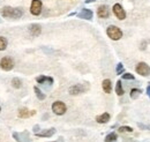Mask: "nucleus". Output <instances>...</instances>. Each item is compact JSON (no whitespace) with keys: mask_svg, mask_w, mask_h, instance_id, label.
Returning a JSON list of instances; mask_svg holds the SVG:
<instances>
[{"mask_svg":"<svg viewBox=\"0 0 150 142\" xmlns=\"http://www.w3.org/2000/svg\"><path fill=\"white\" fill-rule=\"evenodd\" d=\"M1 15L4 18H20L23 15V9L21 8H13L9 6H6L1 9Z\"/></svg>","mask_w":150,"mask_h":142,"instance_id":"1","label":"nucleus"},{"mask_svg":"<svg viewBox=\"0 0 150 142\" xmlns=\"http://www.w3.org/2000/svg\"><path fill=\"white\" fill-rule=\"evenodd\" d=\"M106 34L113 40H119L122 37V31L118 27H115V26H110L106 29Z\"/></svg>","mask_w":150,"mask_h":142,"instance_id":"2","label":"nucleus"},{"mask_svg":"<svg viewBox=\"0 0 150 142\" xmlns=\"http://www.w3.org/2000/svg\"><path fill=\"white\" fill-rule=\"evenodd\" d=\"M52 111L58 114V116H62L65 114V112L67 111V107H66V104L61 101H57L52 104Z\"/></svg>","mask_w":150,"mask_h":142,"instance_id":"3","label":"nucleus"},{"mask_svg":"<svg viewBox=\"0 0 150 142\" xmlns=\"http://www.w3.org/2000/svg\"><path fill=\"white\" fill-rule=\"evenodd\" d=\"M14 67V62L12 60V58L9 57H5L0 60V68L4 71H11Z\"/></svg>","mask_w":150,"mask_h":142,"instance_id":"4","label":"nucleus"},{"mask_svg":"<svg viewBox=\"0 0 150 142\" xmlns=\"http://www.w3.org/2000/svg\"><path fill=\"white\" fill-rule=\"evenodd\" d=\"M113 13L119 20H125L126 18V12H125V9L122 8V6L120 4H115L113 6Z\"/></svg>","mask_w":150,"mask_h":142,"instance_id":"5","label":"nucleus"},{"mask_svg":"<svg viewBox=\"0 0 150 142\" xmlns=\"http://www.w3.org/2000/svg\"><path fill=\"white\" fill-rule=\"evenodd\" d=\"M13 138L18 142H33L31 139L29 138V133L28 132H23V133L13 132Z\"/></svg>","mask_w":150,"mask_h":142,"instance_id":"6","label":"nucleus"},{"mask_svg":"<svg viewBox=\"0 0 150 142\" xmlns=\"http://www.w3.org/2000/svg\"><path fill=\"white\" fill-rule=\"evenodd\" d=\"M136 73L142 75V76H148V75H150V67L146 62H140L136 66Z\"/></svg>","mask_w":150,"mask_h":142,"instance_id":"7","label":"nucleus"},{"mask_svg":"<svg viewBox=\"0 0 150 142\" xmlns=\"http://www.w3.org/2000/svg\"><path fill=\"white\" fill-rule=\"evenodd\" d=\"M30 12L33 15H39L42 12V1L40 0H33L30 6Z\"/></svg>","mask_w":150,"mask_h":142,"instance_id":"8","label":"nucleus"},{"mask_svg":"<svg viewBox=\"0 0 150 142\" xmlns=\"http://www.w3.org/2000/svg\"><path fill=\"white\" fill-rule=\"evenodd\" d=\"M97 14L100 18H108L110 16V9L106 5H102L98 7V11H97Z\"/></svg>","mask_w":150,"mask_h":142,"instance_id":"9","label":"nucleus"},{"mask_svg":"<svg viewBox=\"0 0 150 142\" xmlns=\"http://www.w3.org/2000/svg\"><path fill=\"white\" fill-rule=\"evenodd\" d=\"M84 90H86V88L82 84H74L69 88L68 91H69L71 95H79V94H82Z\"/></svg>","mask_w":150,"mask_h":142,"instance_id":"10","label":"nucleus"},{"mask_svg":"<svg viewBox=\"0 0 150 142\" xmlns=\"http://www.w3.org/2000/svg\"><path fill=\"white\" fill-rule=\"evenodd\" d=\"M93 12L90 11V9H87V8H84V9H82L79 14H77V16L80 18H83V20H91L93 18Z\"/></svg>","mask_w":150,"mask_h":142,"instance_id":"11","label":"nucleus"},{"mask_svg":"<svg viewBox=\"0 0 150 142\" xmlns=\"http://www.w3.org/2000/svg\"><path fill=\"white\" fill-rule=\"evenodd\" d=\"M54 133H56V129L54 128H50V129H45L43 132H37L35 134H36V136H38V138H50Z\"/></svg>","mask_w":150,"mask_h":142,"instance_id":"12","label":"nucleus"},{"mask_svg":"<svg viewBox=\"0 0 150 142\" xmlns=\"http://www.w3.org/2000/svg\"><path fill=\"white\" fill-rule=\"evenodd\" d=\"M28 29H29V33L33 36H35V37H36V36H39L40 33H42L40 26H39V24H36V23H35V24H30Z\"/></svg>","mask_w":150,"mask_h":142,"instance_id":"13","label":"nucleus"},{"mask_svg":"<svg viewBox=\"0 0 150 142\" xmlns=\"http://www.w3.org/2000/svg\"><path fill=\"white\" fill-rule=\"evenodd\" d=\"M36 81H37L38 83H40V84H52L53 83V79L52 77H50V76H44V75H40V76H38L37 79H36Z\"/></svg>","mask_w":150,"mask_h":142,"instance_id":"14","label":"nucleus"},{"mask_svg":"<svg viewBox=\"0 0 150 142\" xmlns=\"http://www.w3.org/2000/svg\"><path fill=\"white\" fill-rule=\"evenodd\" d=\"M33 114H35V111H30L25 107H22L19 110V117H21V118H28Z\"/></svg>","mask_w":150,"mask_h":142,"instance_id":"15","label":"nucleus"},{"mask_svg":"<svg viewBox=\"0 0 150 142\" xmlns=\"http://www.w3.org/2000/svg\"><path fill=\"white\" fill-rule=\"evenodd\" d=\"M110 120V114L109 113H103V114H100V116H97L96 117V121L97 123H99V124H105V123H108Z\"/></svg>","mask_w":150,"mask_h":142,"instance_id":"16","label":"nucleus"},{"mask_svg":"<svg viewBox=\"0 0 150 142\" xmlns=\"http://www.w3.org/2000/svg\"><path fill=\"white\" fill-rule=\"evenodd\" d=\"M103 90L106 92V94H109V92H111V90H112V83H111V81L110 80H104L103 81Z\"/></svg>","mask_w":150,"mask_h":142,"instance_id":"17","label":"nucleus"},{"mask_svg":"<svg viewBox=\"0 0 150 142\" xmlns=\"http://www.w3.org/2000/svg\"><path fill=\"white\" fill-rule=\"evenodd\" d=\"M115 92L118 96H122L124 95V89H122V84H121V81H118L117 82V86H115Z\"/></svg>","mask_w":150,"mask_h":142,"instance_id":"18","label":"nucleus"},{"mask_svg":"<svg viewBox=\"0 0 150 142\" xmlns=\"http://www.w3.org/2000/svg\"><path fill=\"white\" fill-rule=\"evenodd\" d=\"M117 139H118V136H117L115 133H110V134L106 135L105 142H117Z\"/></svg>","mask_w":150,"mask_h":142,"instance_id":"19","label":"nucleus"},{"mask_svg":"<svg viewBox=\"0 0 150 142\" xmlns=\"http://www.w3.org/2000/svg\"><path fill=\"white\" fill-rule=\"evenodd\" d=\"M12 86H13L14 88L20 89L22 87V81L20 80L19 77H14V79L12 80Z\"/></svg>","mask_w":150,"mask_h":142,"instance_id":"20","label":"nucleus"},{"mask_svg":"<svg viewBox=\"0 0 150 142\" xmlns=\"http://www.w3.org/2000/svg\"><path fill=\"white\" fill-rule=\"evenodd\" d=\"M6 48H7V39L0 36V51H4Z\"/></svg>","mask_w":150,"mask_h":142,"instance_id":"21","label":"nucleus"},{"mask_svg":"<svg viewBox=\"0 0 150 142\" xmlns=\"http://www.w3.org/2000/svg\"><path fill=\"white\" fill-rule=\"evenodd\" d=\"M141 90L140 89H132V91H131V97L133 98V99H136L140 95H141Z\"/></svg>","mask_w":150,"mask_h":142,"instance_id":"22","label":"nucleus"},{"mask_svg":"<svg viewBox=\"0 0 150 142\" xmlns=\"http://www.w3.org/2000/svg\"><path fill=\"white\" fill-rule=\"evenodd\" d=\"M34 90H35V94H36V96H37L38 99H40V101H43V99H45V95L39 90V88L38 87H35L34 88Z\"/></svg>","mask_w":150,"mask_h":142,"instance_id":"23","label":"nucleus"},{"mask_svg":"<svg viewBox=\"0 0 150 142\" xmlns=\"http://www.w3.org/2000/svg\"><path fill=\"white\" fill-rule=\"evenodd\" d=\"M119 132L120 133H124V132H133V128L129 127V126H122L119 128Z\"/></svg>","mask_w":150,"mask_h":142,"instance_id":"24","label":"nucleus"},{"mask_svg":"<svg viewBox=\"0 0 150 142\" xmlns=\"http://www.w3.org/2000/svg\"><path fill=\"white\" fill-rule=\"evenodd\" d=\"M117 74H122L124 73V66H122V64L121 62H119L118 64V66H117Z\"/></svg>","mask_w":150,"mask_h":142,"instance_id":"25","label":"nucleus"},{"mask_svg":"<svg viewBox=\"0 0 150 142\" xmlns=\"http://www.w3.org/2000/svg\"><path fill=\"white\" fill-rule=\"evenodd\" d=\"M122 79H125V80H134V75H132L129 73H126V74H122Z\"/></svg>","mask_w":150,"mask_h":142,"instance_id":"26","label":"nucleus"},{"mask_svg":"<svg viewBox=\"0 0 150 142\" xmlns=\"http://www.w3.org/2000/svg\"><path fill=\"white\" fill-rule=\"evenodd\" d=\"M38 131H39V126H38V125H36V126L34 127V132H35V133H37Z\"/></svg>","mask_w":150,"mask_h":142,"instance_id":"27","label":"nucleus"},{"mask_svg":"<svg viewBox=\"0 0 150 142\" xmlns=\"http://www.w3.org/2000/svg\"><path fill=\"white\" fill-rule=\"evenodd\" d=\"M147 94H148V96L150 97V84L148 86V88H147Z\"/></svg>","mask_w":150,"mask_h":142,"instance_id":"28","label":"nucleus"},{"mask_svg":"<svg viewBox=\"0 0 150 142\" xmlns=\"http://www.w3.org/2000/svg\"><path fill=\"white\" fill-rule=\"evenodd\" d=\"M91 1H94V0H86V2H87V4H89V2H91Z\"/></svg>","mask_w":150,"mask_h":142,"instance_id":"29","label":"nucleus"},{"mask_svg":"<svg viewBox=\"0 0 150 142\" xmlns=\"http://www.w3.org/2000/svg\"><path fill=\"white\" fill-rule=\"evenodd\" d=\"M0 110H1V109H0Z\"/></svg>","mask_w":150,"mask_h":142,"instance_id":"30","label":"nucleus"},{"mask_svg":"<svg viewBox=\"0 0 150 142\" xmlns=\"http://www.w3.org/2000/svg\"><path fill=\"white\" fill-rule=\"evenodd\" d=\"M149 84H150V83H149Z\"/></svg>","mask_w":150,"mask_h":142,"instance_id":"31","label":"nucleus"}]
</instances>
